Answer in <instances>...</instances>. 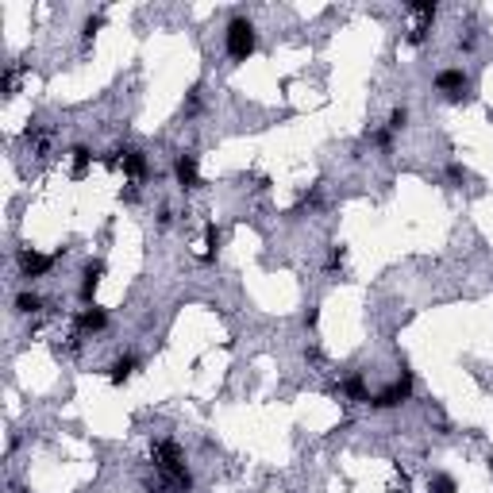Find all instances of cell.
<instances>
[{
    "label": "cell",
    "instance_id": "cell-16",
    "mask_svg": "<svg viewBox=\"0 0 493 493\" xmlns=\"http://www.w3.org/2000/svg\"><path fill=\"white\" fill-rule=\"evenodd\" d=\"M405 124H409V112H405V108H393V116H389V131H401Z\"/></svg>",
    "mask_w": 493,
    "mask_h": 493
},
{
    "label": "cell",
    "instance_id": "cell-20",
    "mask_svg": "<svg viewBox=\"0 0 493 493\" xmlns=\"http://www.w3.org/2000/svg\"><path fill=\"white\" fill-rule=\"evenodd\" d=\"M316 320H320V312H316V309L305 312V328H316Z\"/></svg>",
    "mask_w": 493,
    "mask_h": 493
},
{
    "label": "cell",
    "instance_id": "cell-8",
    "mask_svg": "<svg viewBox=\"0 0 493 493\" xmlns=\"http://www.w3.org/2000/svg\"><path fill=\"white\" fill-rule=\"evenodd\" d=\"M101 277H104V262H101V259H89V262H85V270H81V301H85V305H92Z\"/></svg>",
    "mask_w": 493,
    "mask_h": 493
},
{
    "label": "cell",
    "instance_id": "cell-3",
    "mask_svg": "<svg viewBox=\"0 0 493 493\" xmlns=\"http://www.w3.org/2000/svg\"><path fill=\"white\" fill-rule=\"evenodd\" d=\"M412 397V370L401 366V378L397 382H389L382 393H370V409H397V405H405Z\"/></svg>",
    "mask_w": 493,
    "mask_h": 493
},
{
    "label": "cell",
    "instance_id": "cell-10",
    "mask_svg": "<svg viewBox=\"0 0 493 493\" xmlns=\"http://www.w3.org/2000/svg\"><path fill=\"white\" fill-rule=\"evenodd\" d=\"M339 389H343V397H347V401H370V389H366V378H362V374H351L347 382L339 385Z\"/></svg>",
    "mask_w": 493,
    "mask_h": 493
},
{
    "label": "cell",
    "instance_id": "cell-9",
    "mask_svg": "<svg viewBox=\"0 0 493 493\" xmlns=\"http://www.w3.org/2000/svg\"><path fill=\"white\" fill-rule=\"evenodd\" d=\"M108 328V312L97 309V305H85L81 312H77V332H104Z\"/></svg>",
    "mask_w": 493,
    "mask_h": 493
},
{
    "label": "cell",
    "instance_id": "cell-4",
    "mask_svg": "<svg viewBox=\"0 0 493 493\" xmlns=\"http://www.w3.org/2000/svg\"><path fill=\"white\" fill-rule=\"evenodd\" d=\"M104 162H108V166H120L127 177H135V181H143V177H147V154L135 151V147H120L116 159H104Z\"/></svg>",
    "mask_w": 493,
    "mask_h": 493
},
{
    "label": "cell",
    "instance_id": "cell-12",
    "mask_svg": "<svg viewBox=\"0 0 493 493\" xmlns=\"http://www.w3.org/2000/svg\"><path fill=\"white\" fill-rule=\"evenodd\" d=\"M70 159H74V170H70V174L85 177V170H89V162H92V151H89V147H74V151H70Z\"/></svg>",
    "mask_w": 493,
    "mask_h": 493
},
{
    "label": "cell",
    "instance_id": "cell-6",
    "mask_svg": "<svg viewBox=\"0 0 493 493\" xmlns=\"http://www.w3.org/2000/svg\"><path fill=\"white\" fill-rule=\"evenodd\" d=\"M174 177H177V185H181V189H197V185H201V174H197V154H193V151L177 154Z\"/></svg>",
    "mask_w": 493,
    "mask_h": 493
},
{
    "label": "cell",
    "instance_id": "cell-11",
    "mask_svg": "<svg viewBox=\"0 0 493 493\" xmlns=\"http://www.w3.org/2000/svg\"><path fill=\"white\" fill-rule=\"evenodd\" d=\"M135 370H139V362H135L131 355H124V359H116V362H112V385H124L127 378L135 374Z\"/></svg>",
    "mask_w": 493,
    "mask_h": 493
},
{
    "label": "cell",
    "instance_id": "cell-18",
    "mask_svg": "<svg viewBox=\"0 0 493 493\" xmlns=\"http://www.w3.org/2000/svg\"><path fill=\"white\" fill-rule=\"evenodd\" d=\"M343 254H347V251H343V243H335V247H332V254H328V266H343Z\"/></svg>",
    "mask_w": 493,
    "mask_h": 493
},
{
    "label": "cell",
    "instance_id": "cell-15",
    "mask_svg": "<svg viewBox=\"0 0 493 493\" xmlns=\"http://www.w3.org/2000/svg\"><path fill=\"white\" fill-rule=\"evenodd\" d=\"M428 493H459V485H455L451 474H435L432 482H428Z\"/></svg>",
    "mask_w": 493,
    "mask_h": 493
},
{
    "label": "cell",
    "instance_id": "cell-7",
    "mask_svg": "<svg viewBox=\"0 0 493 493\" xmlns=\"http://www.w3.org/2000/svg\"><path fill=\"white\" fill-rule=\"evenodd\" d=\"M435 89L447 92L451 101H462V97H467V74H462V70H439V74H435Z\"/></svg>",
    "mask_w": 493,
    "mask_h": 493
},
{
    "label": "cell",
    "instance_id": "cell-14",
    "mask_svg": "<svg viewBox=\"0 0 493 493\" xmlns=\"http://www.w3.org/2000/svg\"><path fill=\"white\" fill-rule=\"evenodd\" d=\"M42 309V297L39 293H19L16 297V312H24V316H31V312Z\"/></svg>",
    "mask_w": 493,
    "mask_h": 493
},
{
    "label": "cell",
    "instance_id": "cell-2",
    "mask_svg": "<svg viewBox=\"0 0 493 493\" xmlns=\"http://www.w3.org/2000/svg\"><path fill=\"white\" fill-rule=\"evenodd\" d=\"M254 54V24L251 19L235 16L227 24V58L232 62H247Z\"/></svg>",
    "mask_w": 493,
    "mask_h": 493
},
{
    "label": "cell",
    "instance_id": "cell-13",
    "mask_svg": "<svg viewBox=\"0 0 493 493\" xmlns=\"http://www.w3.org/2000/svg\"><path fill=\"white\" fill-rule=\"evenodd\" d=\"M216 251H220V232H216V224H209V227H204V254H201V259L212 262V259H216Z\"/></svg>",
    "mask_w": 493,
    "mask_h": 493
},
{
    "label": "cell",
    "instance_id": "cell-5",
    "mask_svg": "<svg viewBox=\"0 0 493 493\" xmlns=\"http://www.w3.org/2000/svg\"><path fill=\"white\" fill-rule=\"evenodd\" d=\"M16 262H19V274H24V277H42L47 270L54 266V254H39L35 247H19Z\"/></svg>",
    "mask_w": 493,
    "mask_h": 493
},
{
    "label": "cell",
    "instance_id": "cell-17",
    "mask_svg": "<svg viewBox=\"0 0 493 493\" xmlns=\"http://www.w3.org/2000/svg\"><path fill=\"white\" fill-rule=\"evenodd\" d=\"M101 24H104L101 16H89V19H85V31H81V35H85V39H92V35L101 31Z\"/></svg>",
    "mask_w": 493,
    "mask_h": 493
},
{
    "label": "cell",
    "instance_id": "cell-19",
    "mask_svg": "<svg viewBox=\"0 0 493 493\" xmlns=\"http://www.w3.org/2000/svg\"><path fill=\"white\" fill-rule=\"evenodd\" d=\"M374 143H378V147H389V143H393V131H389V127H385V131H378Z\"/></svg>",
    "mask_w": 493,
    "mask_h": 493
},
{
    "label": "cell",
    "instance_id": "cell-1",
    "mask_svg": "<svg viewBox=\"0 0 493 493\" xmlns=\"http://www.w3.org/2000/svg\"><path fill=\"white\" fill-rule=\"evenodd\" d=\"M154 462H159V470H162V474H166L170 482L177 485V490H189V485H193V474L185 470L181 451H177V443H174V439L154 443Z\"/></svg>",
    "mask_w": 493,
    "mask_h": 493
}]
</instances>
